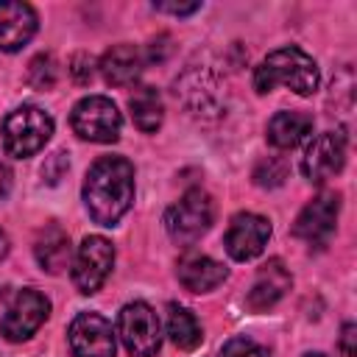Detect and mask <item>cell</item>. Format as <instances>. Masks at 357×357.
Segmentation results:
<instances>
[{
    "mask_svg": "<svg viewBox=\"0 0 357 357\" xmlns=\"http://www.w3.org/2000/svg\"><path fill=\"white\" fill-rule=\"evenodd\" d=\"M100 73H103V81L112 84V86H128L139 78L142 67H145V59H142V50L137 45H114L112 50L103 53L100 59Z\"/></svg>",
    "mask_w": 357,
    "mask_h": 357,
    "instance_id": "cell-16",
    "label": "cell"
},
{
    "mask_svg": "<svg viewBox=\"0 0 357 357\" xmlns=\"http://www.w3.org/2000/svg\"><path fill=\"white\" fill-rule=\"evenodd\" d=\"M3 148L8 156L25 159L42 151L53 134V117L39 106H20L3 120Z\"/></svg>",
    "mask_w": 357,
    "mask_h": 357,
    "instance_id": "cell-3",
    "label": "cell"
},
{
    "mask_svg": "<svg viewBox=\"0 0 357 357\" xmlns=\"http://www.w3.org/2000/svg\"><path fill=\"white\" fill-rule=\"evenodd\" d=\"M226 273L229 271L218 259L204 257V254H187V257L178 259V268H176L178 282L190 293H209V290H215L226 279Z\"/></svg>",
    "mask_w": 357,
    "mask_h": 357,
    "instance_id": "cell-17",
    "label": "cell"
},
{
    "mask_svg": "<svg viewBox=\"0 0 357 357\" xmlns=\"http://www.w3.org/2000/svg\"><path fill=\"white\" fill-rule=\"evenodd\" d=\"M318 64L301 47H279L268 53L254 70V89L259 95L271 92L273 86H287L296 95L307 98L318 89Z\"/></svg>",
    "mask_w": 357,
    "mask_h": 357,
    "instance_id": "cell-2",
    "label": "cell"
},
{
    "mask_svg": "<svg viewBox=\"0 0 357 357\" xmlns=\"http://www.w3.org/2000/svg\"><path fill=\"white\" fill-rule=\"evenodd\" d=\"M307 357H326V354H321V351H315V354H307Z\"/></svg>",
    "mask_w": 357,
    "mask_h": 357,
    "instance_id": "cell-30",
    "label": "cell"
},
{
    "mask_svg": "<svg viewBox=\"0 0 357 357\" xmlns=\"http://www.w3.org/2000/svg\"><path fill=\"white\" fill-rule=\"evenodd\" d=\"M340 351H343V357H354V354H357V326H354V324H343V332H340Z\"/></svg>",
    "mask_w": 357,
    "mask_h": 357,
    "instance_id": "cell-26",
    "label": "cell"
},
{
    "mask_svg": "<svg viewBox=\"0 0 357 357\" xmlns=\"http://www.w3.org/2000/svg\"><path fill=\"white\" fill-rule=\"evenodd\" d=\"M112 265H114L112 243L100 234L84 237V243L78 245V254L73 259V284H75V290L84 293V296L98 293L100 284L106 282Z\"/></svg>",
    "mask_w": 357,
    "mask_h": 357,
    "instance_id": "cell-8",
    "label": "cell"
},
{
    "mask_svg": "<svg viewBox=\"0 0 357 357\" xmlns=\"http://www.w3.org/2000/svg\"><path fill=\"white\" fill-rule=\"evenodd\" d=\"M287 176V165L279 156H268L254 167V181L259 187H279Z\"/></svg>",
    "mask_w": 357,
    "mask_h": 357,
    "instance_id": "cell-22",
    "label": "cell"
},
{
    "mask_svg": "<svg viewBox=\"0 0 357 357\" xmlns=\"http://www.w3.org/2000/svg\"><path fill=\"white\" fill-rule=\"evenodd\" d=\"M8 190H11V170L6 162H0V201L8 195Z\"/></svg>",
    "mask_w": 357,
    "mask_h": 357,
    "instance_id": "cell-28",
    "label": "cell"
},
{
    "mask_svg": "<svg viewBox=\"0 0 357 357\" xmlns=\"http://www.w3.org/2000/svg\"><path fill=\"white\" fill-rule=\"evenodd\" d=\"M134 201V165L123 156H100L84 178V206L100 226H114Z\"/></svg>",
    "mask_w": 357,
    "mask_h": 357,
    "instance_id": "cell-1",
    "label": "cell"
},
{
    "mask_svg": "<svg viewBox=\"0 0 357 357\" xmlns=\"http://www.w3.org/2000/svg\"><path fill=\"white\" fill-rule=\"evenodd\" d=\"M6 254H8V234L0 229V262L6 259Z\"/></svg>",
    "mask_w": 357,
    "mask_h": 357,
    "instance_id": "cell-29",
    "label": "cell"
},
{
    "mask_svg": "<svg viewBox=\"0 0 357 357\" xmlns=\"http://www.w3.org/2000/svg\"><path fill=\"white\" fill-rule=\"evenodd\" d=\"M212 220H215V204H212L209 192H204L201 187L187 190L165 212V229L181 245H190L201 234H206V229L212 226Z\"/></svg>",
    "mask_w": 357,
    "mask_h": 357,
    "instance_id": "cell-4",
    "label": "cell"
},
{
    "mask_svg": "<svg viewBox=\"0 0 357 357\" xmlns=\"http://www.w3.org/2000/svg\"><path fill=\"white\" fill-rule=\"evenodd\" d=\"M268 237H271L268 218L254 215V212H240V215L231 218L223 243H226V251H229L231 259L245 262V259H254V257L262 254Z\"/></svg>",
    "mask_w": 357,
    "mask_h": 357,
    "instance_id": "cell-12",
    "label": "cell"
},
{
    "mask_svg": "<svg viewBox=\"0 0 357 357\" xmlns=\"http://www.w3.org/2000/svg\"><path fill=\"white\" fill-rule=\"evenodd\" d=\"M117 335L131 357H153L162 346L159 315L145 301H131L117 315Z\"/></svg>",
    "mask_w": 357,
    "mask_h": 357,
    "instance_id": "cell-5",
    "label": "cell"
},
{
    "mask_svg": "<svg viewBox=\"0 0 357 357\" xmlns=\"http://www.w3.org/2000/svg\"><path fill=\"white\" fill-rule=\"evenodd\" d=\"M343 165H346V134L340 128L318 134L301 159L304 176L315 184H324L326 178L337 176L343 170Z\"/></svg>",
    "mask_w": 357,
    "mask_h": 357,
    "instance_id": "cell-10",
    "label": "cell"
},
{
    "mask_svg": "<svg viewBox=\"0 0 357 357\" xmlns=\"http://www.w3.org/2000/svg\"><path fill=\"white\" fill-rule=\"evenodd\" d=\"M290 287H293V276H290V271L284 268V262H282V259H268V262L257 271L245 304H248L251 312H265V310H271L273 304H279V301L287 296Z\"/></svg>",
    "mask_w": 357,
    "mask_h": 357,
    "instance_id": "cell-13",
    "label": "cell"
},
{
    "mask_svg": "<svg viewBox=\"0 0 357 357\" xmlns=\"http://www.w3.org/2000/svg\"><path fill=\"white\" fill-rule=\"evenodd\" d=\"M128 109H131L134 126L145 134H153L165 120V103H162V95L153 86L134 89V95L128 98Z\"/></svg>",
    "mask_w": 357,
    "mask_h": 357,
    "instance_id": "cell-19",
    "label": "cell"
},
{
    "mask_svg": "<svg viewBox=\"0 0 357 357\" xmlns=\"http://www.w3.org/2000/svg\"><path fill=\"white\" fill-rule=\"evenodd\" d=\"M36 11L20 0H0V53H14L36 33Z\"/></svg>",
    "mask_w": 357,
    "mask_h": 357,
    "instance_id": "cell-14",
    "label": "cell"
},
{
    "mask_svg": "<svg viewBox=\"0 0 357 357\" xmlns=\"http://www.w3.org/2000/svg\"><path fill=\"white\" fill-rule=\"evenodd\" d=\"M67 340L75 357H114L112 324L98 312H81L67 329Z\"/></svg>",
    "mask_w": 357,
    "mask_h": 357,
    "instance_id": "cell-11",
    "label": "cell"
},
{
    "mask_svg": "<svg viewBox=\"0 0 357 357\" xmlns=\"http://www.w3.org/2000/svg\"><path fill=\"white\" fill-rule=\"evenodd\" d=\"M67 173V159H64V153L59 151V153H53L47 162H45V167H42V176L50 181V184H56L61 176Z\"/></svg>",
    "mask_w": 357,
    "mask_h": 357,
    "instance_id": "cell-25",
    "label": "cell"
},
{
    "mask_svg": "<svg viewBox=\"0 0 357 357\" xmlns=\"http://www.w3.org/2000/svg\"><path fill=\"white\" fill-rule=\"evenodd\" d=\"M70 126L81 139L89 142H117L123 117L117 106L103 95H89L75 103L70 114Z\"/></svg>",
    "mask_w": 357,
    "mask_h": 357,
    "instance_id": "cell-6",
    "label": "cell"
},
{
    "mask_svg": "<svg viewBox=\"0 0 357 357\" xmlns=\"http://www.w3.org/2000/svg\"><path fill=\"white\" fill-rule=\"evenodd\" d=\"M218 357H268V351L248 337H231V340H226V346L220 349Z\"/></svg>",
    "mask_w": 357,
    "mask_h": 357,
    "instance_id": "cell-23",
    "label": "cell"
},
{
    "mask_svg": "<svg viewBox=\"0 0 357 357\" xmlns=\"http://www.w3.org/2000/svg\"><path fill=\"white\" fill-rule=\"evenodd\" d=\"M156 11H167V14H176V17H187V14H195L201 8V3H153Z\"/></svg>",
    "mask_w": 357,
    "mask_h": 357,
    "instance_id": "cell-27",
    "label": "cell"
},
{
    "mask_svg": "<svg viewBox=\"0 0 357 357\" xmlns=\"http://www.w3.org/2000/svg\"><path fill=\"white\" fill-rule=\"evenodd\" d=\"M56 75H59V70H56V61H53L50 53H39V56L28 64V81H31V86H36V89H50V86L56 84Z\"/></svg>",
    "mask_w": 357,
    "mask_h": 357,
    "instance_id": "cell-21",
    "label": "cell"
},
{
    "mask_svg": "<svg viewBox=\"0 0 357 357\" xmlns=\"http://www.w3.org/2000/svg\"><path fill=\"white\" fill-rule=\"evenodd\" d=\"M312 134V117L304 112H276L268 123V142L279 151L296 148Z\"/></svg>",
    "mask_w": 357,
    "mask_h": 357,
    "instance_id": "cell-18",
    "label": "cell"
},
{
    "mask_svg": "<svg viewBox=\"0 0 357 357\" xmlns=\"http://www.w3.org/2000/svg\"><path fill=\"white\" fill-rule=\"evenodd\" d=\"M33 257L39 268L47 273H61L64 268H70L73 245H70L67 231L59 223H45L33 240Z\"/></svg>",
    "mask_w": 357,
    "mask_h": 357,
    "instance_id": "cell-15",
    "label": "cell"
},
{
    "mask_svg": "<svg viewBox=\"0 0 357 357\" xmlns=\"http://www.w3.org/2000/svg\"><path fill=\"white\" fill-rule=\"evenodd\" d=\"M47 315H50V301L39 290L25 287L6 307L0 318V335L11 343H22L47 321Z\"/></svg>",
    "mask_w": 357,
    "mask_h": 357,
    "instance_id": "cell-7",
    "label": "cell"
},
{
    "mask_svg": "<svg viewBox=\"0 0 357 357\" xmlns=\"http://www.w3.org/2000/svg\"><path fill=\"white\" fill-rule=\"evenodd\" d=\"M337 215H340V195L332 190H324L298 212L293 223V234L310 245H324L335 234Z\"/></svg>",
    "mask_w": 357,
    "mask_h": 357,
    "instance_id": "cell-9",
    "label": "cell"
},
{
    "mask_svg": "<svg viewBox=\"0 0 357 357\" xmlns=\"http://www.w3.org/2000/svg\"><path fill=\"white\" fill-rule=\"evenodd\" d=\"M167 335H170V340H173L178 349H184V351L198 349L201 340H204V332H201L198 318H195L190 310L178 307V304H170V307H167Z\"/></svg>",
    "mask_w": 357,
    "mask_h": 357,
    "instance_id": "cell-20",
    "label": "cell"
},
{
    "mask_svg": "<svg viewBox=\"0 0 357 357\" xmlns=\"http://www.w3.org/2000/svg\"><path fill=\"white\" fill-rule=\"evenodd\" d=\"M67 70H70V75H73L75 84H89L92 75H95V59L89 53H75L70 59V67Z\"/></svg>",
    "mask_w": 357,
    "mask_h": 357,
    "instance_id": "cell-24",
    "label": "cell"
}]
</instances>
